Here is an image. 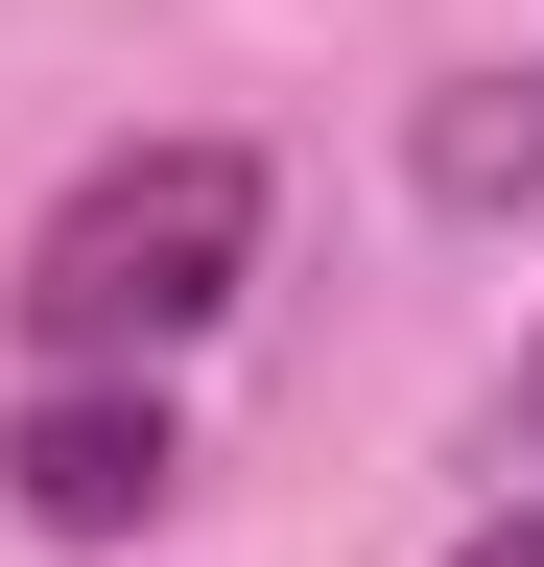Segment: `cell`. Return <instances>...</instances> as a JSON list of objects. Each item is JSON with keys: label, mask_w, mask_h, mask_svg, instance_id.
<instances>
[{"label": "cell", "mask_w": 544, "mask_h": 567, "mask_svg": "<svg viewBox=\"0 0 544 567\" xmlns=\"http://www.w3.org/2000/svg\"><path fill=\"white\" fill-rule=\"evenodd\" d=\"M0 496H24L48 544H143L166 496H189L166 379H24V402H0Z\"/></svg>", "instance_id": "7a4b0ae2"}, {"label": "cell", "mask_w": 544, "mask_h": 567, "mask_svg": "<svg viewBox=\"0 0 544 567\" xmlns=\"http://www.w3.org/2000/svg\"><path fill=\"white\" fill-rule=\"evenodd\" d=\"M237 284H260V142L166 118V142H95L48 189L0 308H24V379H166L189 331H237Z\"/></svg>", "instance_id": "6da1fadb"}, {"label": "cell", "mask_w": 544, "mask_h": 567, "mask_svg": "<svg viewBox=\"0 0 544 567\" xmlns=\"http://www.w3.org/2000/svg\"><path fill=\"white\" fill-rule=\"evenodd\" d=\"M450 567H544V496H497V520H473V544H450Z\"/></svg>", "instance_id": "5b68a950"}, {"label": "cell", "mask_w": 544, "mask_h": 567, "mask_svg": "<svg viewBox=\"0 0 544 567\" xmlns=\"http://www.w3.org/2000/svg\"><path fill=\"white\" fill-rule=\"evenodd\" d=\"M402 189H427L450 237H521V213H544V48H521V71H427Z\"/></svg>", "instance_id": "3957f363"}, {"label": "cell", "mask_w": 544, "mask_h": 567, "mask_svg": "<svg viewBox=\"0 0 544 567\" xmlns=\"http://www.w3.org/2000/svg\"><path fill=\"white\" fill-rule=\"evenodd\" d=\"M497 473H544V331H521V379H497Z\"/></svg>", "instance_id": "277c9868"}]
</instances>
